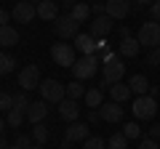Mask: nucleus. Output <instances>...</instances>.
I'll list each match as a JSON object with an SVG mask.
<instances>
[{"mask_svg":"<svg viewBox=\"0 0 160 149\" xmlns=\"http://www.w3.org/2000/svg\"><path fill=\"white\" fill-rule=\"evenodd\" d=\"M102 77L107 83H112V85L126 77V64H123V56L120 53H107L102 59Z\"/></svg>","mask_w":160,"mask_h":149,"instance_id":"1","label":"nucleus"},{"mask_svg":"<svg viewBox=\"0 0 160 149\" xmlns=\"http://www.w3.org/2000/svg\"><path fill=\"white\" fill-rule=\"evenodd\" d=\"M99 64H102V59L93 53V56H83V59H78L75 61V67H72V74H75V80H91L93 74L99 72Z\"/></svg>","mask_w":160,"mask_h":149,"instance_id":"2","label":"nucleus"},{"mask_svg":"<svg viewBox=\"0 0 160 149\" xmlns=\"http://www.w3.org/2000/svg\"><path fill=\"white\" fill-rule=\"evenodd\" d=\"M40 96H43V101H48V104H62L64 99H67V85H62L59 80L48 77V80L40 83Z\"/></svg>","mask_w":160,"mask_h":149,"instance_id":"3","label":"nucleus"},{"mask_svg":"<svg viewBox=\"0 0 160 149\" xmlns=\"http://www.w3.org/2000/svg\"><path fill=\"white\" fill-rule=\"evenodd\" d=\"M136 40H139V46H142V48H149V51H152V48H158V46H160V24L152 22V19H149V22H144L142 27H139Z\"/></svg>","mask_w":160,"mask_h":149,"instance_id":"4","label":"nucleus"},{"mask_svg":"<svg viewBox=\"0 0 160 149\" xmlns=\"http://www.w3.org/2000/svg\"><path fill=\"white\" fill-rule=\"evenodd\" d=\"M133 117L136 120H152L155 115H158V101H155V96H136L133 99V107H131Z\"/></svg>","mask_w":160,"mask_h":149,"instance_id":"5","label":"nucleus"},{"mask_svg":"<svg viewBox=\"0 0 160 149\" xmlns=\"http://www.w3.org/2000/svg\"><path fill=\"white\" fill-rule=\"evenodd\" d=\"M51 59L59 64V67H67V69H72L75 67V46L72 43H53L51 46Z\"/></svg>","mask_w":160,"mask_h":149,"instance_id":"6","label":"nucleus"},{"mask_svg":"<svg viewBox=\"0 0 160 149\" xmlns=\"http://www.w3.org/2000/svg\"><path fill=\"white\" fill-rule=\"evenodd\" d=\"M53 29H56V35L62 37V40H75L80 35V24L75 22L69 13H64V16H59L56 22H53Z\"/></svg>","mask_w":160,"mask_h":149,"instance_id":"7","label":"nucleus"},{"mask_svg":"<svg viewBox=\"0 0 160 149\" xmlns=\"http://www.w3.org/2000/svg\"><path fill=\"white\" fill-rule=\"evenodd\" d=\"M40 69L35 67V64H27V67L22 69V72H19V88H22V91H35V88H40Z\"/></svg>","mask_w":160,"mask_h":149,"instance_id":"8","label":"nucleus"},{"mask_svg":"<svg viewBox=\"0 0 160 149\" xmlns=\"http://www.w3.org/2000/svg\"><path fill=\"white\" fill-rule=\"evenodd\" d=\"M104 8H107V16L109 19L123 22V19H128V13H131V0H107Z\"/></svg>","mask_w":160,"mask_h":149,"instance_id":"9","label":"nucleus"},{"mask_svg":"<svg viewBox=\"0 0 160 149\" xmlns=\"http://www.w3.org/2000/svg\"><path fill=\"white\" fill-rule=\"evenodd\" d=\"M112 24H115V19H109L107 13H104V16H96L91 22V32H88V35H91L93 40H104V37L112 32Z\"/></svg>","mask_w":160,"mask_h":149,"instance_id":"10","label":"nucleus"},{"mask_svg":"<svg viewBox=\"0 0 160 149\" xmlns=\"http://www.w3.org/2000/svg\"><path fill=\"white\" fill-rule=\"evenodd\" d=\"M11 16H13V22H19V24H29L38 16V6H35V3H16L13 11H11Z\"/></svg>","mask_w":160,"mask_h":149,"instance_id":"11","label":"nucleus"},{"mask_svg":"<svg viewBox=\"0 0 160 149\" xmlns=\"http://www.w3.org/2000/svg\"><path fill=\"white\" fill-rule=\"evenodd\" d=\"M99 115H102L104 123H120L123 115H126V109L120 107V104L109 101V104H102V107H99Z\"/></svg>","mask_w":160,"mask_h":149,"instance_id":"12","label":"nucleus"},{"mask_svg":"<svg viewBox=\"0 0 160 149\" xmlns=\"http://www.w3.org/2000/svg\"><path fill=\"white\" fill-rule=\"evenodd\" d=\"M72 46H75V51H80L83 56H93V53H96V40H93L88 32H80L72 40Z\"/></svg>","mask_w":160,"mask_h":149,"instance_id":"13","label":"nucleus"},{"mask_svg":"<svg viewBox=\"0 0 160 149\" xmlns=\"http://www.w3.org/2000/svg\"><path fill=\"white\" fill-rule=\"evenodd\" d=\"M46 115H48V101H32L29 104V109H27V120L32 123V125H38V123H43L46 120Z\"/></svg>","mask_w":160,"mask_h":149,"instance_id":"14","label":"nucleus"},{"mask_svg":"<svg viewBox=\"0 0 160 149\" xmlns=\"http://www.w3.org/2000/svg\"><path fill=\"white\" fill-rule=\"evenodd\" d=\"M59 117H62L64 123H78V117H80L78 101H72V99H64V101L59 104Z\"/></svg>","mask_w":160,"mask_h":149,"instance_id":"15","label":"nucleus"},{"mask_svg":"<svg viewBox=\"0 0 160 149\" xmlns=\"http://www.w3.org/2000/svg\"><path fill=\"white\" fill-rule=\"evenodd\" d=\"M38 19H43V22H56L59 19V6L53 0H40L38 3Z\"/></svg>","mask_w":160,"mask_h":149,"instance_id":"16","label":"nucleus"},{"mask_svg":"<svg viewBox=\"0 0 160 149\" xmlns=\"http://www.w3.org/2000/svg\"><path fill=\"white\" fill-rule=\"evenodd\" d=\"M88 136H91V133H88V125H86V123H69L67 133H64V138H67L69 144H75V141H86Z\"/></svg>","mask_w":160,"mask_h":149,"instance_id":"17","label":"nucleus"},{"mask_svg":"<svg viewBox=\"0 0 160 149\" xmlns=\"http://www.w3.org/2000/svg\"><path fill=\"white\" fill-rule=\"evenodd\" d=\"M139 51H142V46H139L136 37H126V40H120V46H118V53H120L123 59H133V56H139Z\"/></svg>","mask_w":160,"mask_h":149,"instance_id":"18","label":"nucleus"},{"mask_svg":"<svg viewBox=\"0 0 160 149\" xmlns=\"http://www.w3.org/2000/svg\"><path fill=\"white\" fill-rule=\"evenodd\" d=\"M128 99H131V88H128V83L123 85V83H115V85H109V101L115 104H126Z\"/></svg>","mask_w":160,"mask_h":149,"instance_id":"19","label":"nucleus"},{"mask_svg":"<svg viewBox=\"0 0 160 149\" xmlns=\"http://www.w3.org/2000/svg\"><path fill=\"white\" fill-rule=\"evenodd\" d=\"M128 88H131V93H136V96H147L152 85H149V80L144 74H133L131 80H128Z\"/></svg>","mask_w":160,"mask_h":149,"instance_id":"20","label":"nucleus"},{"mask_svg":"<svg viewBox=\"0 0 160 149\" xmlns=\"http://www.w3.org/2000/svg\"><path fill=\"white\" fill-rule=\"evenodd\" d=\"M16 43H19V32L11 27V24L0 27V46H3V48H13Z\"/></svg>","mask_w":160,"mask_h":149,"instance_id":"21","label":"nucleus"},{"mask_svg":"<svg viewBox=\"0 0 160 149\" xmlns=\"http://www.w3.org/2000/svg\"><path fill=\"white\" fill-rule=\"evenodd\" d=\"M69 16H72L78 24L88 22V19H91V6H88V3H75V6L69 8Z\"/></svg>","mask_w":160,"mask_h":149,"instance_id":"22","label":"nucleus"},{"mask_svg":"<svg viewBox=\"0 0 160 149\" xmlns=\"http://www.w3.org/2000/svg\"><path fill=\"white\" fill-rule=\"evenodd\" d=\"M83 99H86V107L88 109H99L104 104V91H102V88H91V91H86Z\"/></svg>","mask_w":160,"mask_h":149,"instance_id":"23","label":"nucleus"},{"mask_svg":"<svg viewBox=\"0 0 160 149\" xmlns=\"http://www.w3.org/2000/svg\"><path fill=\"white\" fill-rule=\"evenodd\" d=\"M13 69H16V59H13L11 53L0 51V77H3V74H11Z\"/></svg>","mask_w":160,"mask_h":149,"instance_id":"24","label":"nucleus"},{"mask_svg":"<svg viewBox=\"0 0 160 149\" xmlns=\"http://www.w3.org/2000/svg\"><path fill=\"white\" fill-rule=\"evenodd\" d=\"M83 96H86V85H83L80 80H72V83L67 85V99L78 101V99H83Z\"/></svg>","mask_w":160,"mask_h":149,"instance_id":"25","label":"nucleus"},{"mask_svg":"<svg viewBox=\"0 0 160 149\" xmlns=\"http://www.w3.org/2000/svg\"><path fill=\"white\" fill-rule=\"evenodd\" d=\"M24 117H27V115H24L22 109H8V112H6V123H8V128H19V125L24 123Z\"/></svg>","mask_w":160,"mask_h":149,"instance_id":"26","label":"nucleus"},{"mask_svg":"<svg viewBox=\"0 0 160 149\" xmlns=\"http://www.w3.org/2000/svg\"><path fill=\"white\" fill-rule=\"evenodd\" d=\"M48 136H51V131H48V128L43 125V123H38V125L32 128V138H35V144H40V147H43V144L48 141Z\"/></svg>","mask_w":160,"mask_h":149,"instance_id":"27","label":"nucleus"},{"mask_svg":"<svg viewBox=\"0 0 160 149\" xmlns=\"http://www.w3.org/2000/svg\"><path fill=\"white\" fill-rule=\"evenodd\" d=\"M29 96H27V91H19V93H13V109H22L24 115H27V109H29Z\"/></svg>","mask_w":160,"mask_h":149,"instance_id":"28","label":"nucleus"},{"mask_svg":"<svg viewBox=\"0 0 160 149\" xmlns=\"http://www.w3.org/2000/svg\"><path fill=\"white\" fill-rule=\"evenodd\" d=\"M107 149H128V138L123 136V131H120V133H112V136H109Z\"/></svg>","mask_w":160,"mask_h":149,"instance_id":"29","label":"nucleus"},{"mask_svg":"<svg viewBox=\"0 0 160 149\" xmlns=\"http://www.w3.org/2000/svg\"><path fill=\"white\" fill-rule=\"evenodd\" d=\"M123 136H126L128 141H136V138H142V128H139L136 123H126V125H123Z\"/></svg>","mask_w":160,"mask_h":149,"instance_id":"30","label":"nucleus"},{"mask_svg":"<svg viewBox=\"0 0 160 149\" xmlns=\"http://www.w3.org/2000/svg\"><path fill=\"white\" fill-rule=\"evenodd\" d=\"M83 149H107V141L99 136H88L86 141H83Z\"/></svg>","mask_w":160,"mask_h":149,"instance_id":"31","label":"nucleus"},{"mask_svg":"<svg viewBox=\"0 0 160 149\" xmlns=\"http://www.w3.org/2000/svg\"><path fill=\"white\" fill-rule=\"evenodd\" d=\"M3 109H13V93H6V91H0V112Z\"/></svg>","mask_w":160,"mask_h":149,"instance_id":"32","label":"nucleus"},{"mask_svg":"<svg viewBox=\"0 0 160 149\" xmlns=\"http://www.w3.org/2000/svg\"><path fill=\"white\" fill-rule=\"evenodd\" d=\"M32 144H35L32 133H27V136H24V133H19V136H16V147H19V149H29Z\"/></svg>","mask_w":160,"mask_h":149,"instance_id":"33","label":"nucleus"},{"mask_svg":"<svg viewBox=\"0 0 160 149\" xmlns=\"http://www.w3.org/2000/svg\"><path fill=\"white\" fill-rule=\"evenodd\" d=\"M147 64H149V67H160V46L149 51V56H147Z\"/></svg>","mask_w":160,"mask_h":149,"instance_id":"34","label":"nucleus"},{"mask_svg":"<svg viewBox=\"0 0 160 149\" xmlns=\"http://www.w3.org/2000/svg\"><path fill=\"white\" fill-rule=\"evenodd\" d=\"M149 16H152V22L160 24V0H155L152 6H149Z\"/></svg>","mask_w":160,"mask_h":149,"instance_id":"35","label":"nucleus"},{"mask_svg":"<svg viewBox=\"0 0 160 149\" xmlns=\"http://www.w3.org/2000/svg\"><path fill=\"white\" fill-rule=\"evenodd\" d=\"M136 149H158V141H155V138H142V141H139V147Z\"/></svg>","mask_w":160,"mask_h":149,"instance_id":"36","label":"nucleus"},{"mask_svg":"<svg viewBox=\"0 0 160 149\" xmlns=\"http://www.w3.org/2000/svg\"><path fill=\"white\" fill-rule=\"evenodd\" d=\"M8 19H13V16H11V11L0 8V27H6V24H8Z\"/></svg>","mask_w":160,"mask_h":149,"instance_id":"37","label":"nucleus"},{"mask_svg":"<svg viewBox=\"0 0 160 149\" xmlns=\"http://www.w3.org/2000/svg\"><path fill=\"white\" fill-rule=\"evenodd\" d=\"M91 13H96V16H104V13H107V8H104L102 3H93V6H91Z\"/></svg>","mask_w":160,"mask_h":149,"instance_id":"38","label":"nucleus"},{"mask_svg":"<svg viewBox=\"0 0 160 149\" xmlns=\"http://www.w3.org/2000/svg\"><path fill=\"white\" fill-rule=\"evenodd\" d=\"M102 115H99V109H88V123H99Z\"/></svg>","mask_w":160,"mask_h":149,"instance_id":"39","label":"nucleus"},{"mask_svg":"<svg viewBox=\"0 0 160 149\" xmlns=\"http://www.w3.org/2000/svg\"><path fill=\"white\" fill-rule=\"evenodd\" d=\"M149 138H155V141L160 138V123H155V125L149 128Z\"/></svg>","mask_w":160,"mask_h":149,"instance_id":"40","label":"nucleus"},{"mask_svg":"<svg viewBox=\"0 0 160 149\" xmlns=\"http://www.w3.org/2000/svg\"><path fill=\"white\" fill-rule=\"evenodd\" d=\"M118 32H120V40H126V37H131V29H128V27H120Z\"/></svg>","mask_w":160,"mask_h":149,"instance_id":"41","label":"nucleus"},{"mask_svg":"<svg viewBox=\"0 0 160 149\" xmlns=\"http://www.w3.org/2000/svg\"><path fill=\"white\" fill-rule=\"evenodd\" d=\"M152 3H155V0H136V6H139V8H144V6H152Z\"/></svg>","mask_w":160,"mask_h":149,"instance_id":"42","label":"nucleus"},{"mask_svg":"<svg viewBox=\"0 0 160 149\" xmlns=\"http://www.w3.org/2000/svg\"><path fill=\"white\" fill-rule=\"evenodd\" d=\"M6 125H8V123L3 120V117H0V136H3V131H6Z\"/></svg>","mask_w":160,"mask_h":149,"instance_id":"43","label":"nucleus"},{"mask_svg":"<svg viewBox=\"0 0 160 149\" xmlns=\"http://www.w3.org/2000/svg\"><path fill=\"white\" fill-rule=\"evenodd\" d=\"M16 3H35V6H38L40 0H16Z\"/></svg>","mask_w":160,"mask_h":149,"instance_id":"44","label":"nucleus"},{"mask_svg":"<svg viewBox=\"0 0 160 149\" xmlns=\"http://www.w3.org/2000/svg\"><path fill=\"white\" fill-rule=\"evenodd\" d=\"M29 149H43V147H40V144H32V147H29Z\"/></svg>","mask_w":160,"mask_h":149,"instance_id":"45","label":"nucleus"},{"mask_svg":"<svg viewBox=\"0 0 160 149\" xmlns=\"http://www.w3.org/2000/svg\"><path fill=\"white\" fill-rule=\"evenodd\" d=\"M6 149H19V147H16V144H11V147H6Z\"/></svg>","mask_w":160,"mask_h":149,"instance_id":"46","label":"nucleus"}]
</instances>
